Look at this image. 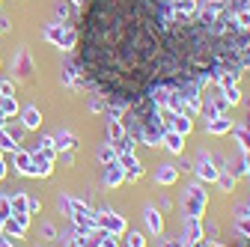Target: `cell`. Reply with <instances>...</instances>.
<instances>
[{"instance_id": "obj_1", "label": "cell", "mask_w": 250, "mask_h": 247, "mask_svg": "<svg viewBox=\"0 0 250 247\" xmlns=\"http://www.w3.org/2000/svg\"><path fill=\"white\" fill-rule=\"evenodd\" d=\"M206 206H208V194L200 188V185L185 188V194H182V211L188 214V218H203Z\"/></svg>"}, {"instance_id": "obj_2", "label": "cell", "mask_w": 250, "mask_h": 247, "mask_svg": "<svg viewBox=\"0 0 250 247\" xmlns=\"http://www.w3.org/2000/svg\"><path fill=\"white\" fill-rule=\"evenodd\" d=\"M194 173L203 179V182H217V173H221V164H217V158L211 155V152L200 149L197 158H194Z\"/></svg>"}, {"instance_id": "obj_3", "label": "cell", "mask_w": 250, "mask_h": 247, "mask_svg": "<svg viewBox=\"0 0 250 247\" xmlns=\"http://www.w3.org/2000/svg\"><path fill=\"white\" fill-rule=\"evenodd\" d=\"M96 226H99L102 232H110V235H122L125 229H128V224H125V218H122V214H116V211H107V208L96 211Z\"/></svg>"}, {"instance_id": "obj_4", "label": "cell", "mask_w": 250, "mask_h": 247, "mask_svg": "<svg viewBox=\"0 0 250 247\" xmlns=\"http://www.w3.org/2000/svg\"><path fill=\"white\" fill-rule=\"evenodd\" d=\"M116 164L125 170V179H128V182L143 179V164H140V158L134 155V152H122V155L116 158Z\"/></svg>"}, {"instance_id": "obj_5", "label": "cell", "mask_w": 250, "mask_h": 247, "mask_svg": "<svg viewBox=\"0 0 250 247\" xmlns=\"http://www.w3.org/2000/svg\"><path fill=\"white\" fill-rule=\"evenodd\" d=\"M143 224H146V229H149L152 235H161V232H164V214H161V208L146 206V208H143Z\"/></svg>"}, {"instance_id": "obj_6", "label": "cell", "mask_w": 250, "mask_h": 247, "mask_svg": "<svg viewBox=\"0 0 250 247\" xmlns=\"http://www.w3.org/2000/svg\"><path fill=\"white\" fill-rule=\"evenodd\" d=\"M179 182V167L176 164H158L155 167V185H164V188H170V185Z\"/></svg>"}, {"instance_id": "obj_7", "label": "cell", "mask_w": 250, "mask_h": 247, "mask_svg": "<svg viewBox=\"0 0 250 247\" xmlns=\"http://www.w3.org/2000/svg\"><path fill=\"white\" fill-rule=\"evenodd\" d=\"M232 128H235V122H232L227 113H224V116H214V119H208V122H206V131H208V134H214V137L229 134Z\"/></svg>"}, {"instance_id": "obj_8", "label": "cell", "mask_w": 250, "mask_h": 247, "mask_svg": "<svg viewBox=\"0 0 250 247\" xmlns=\"http://www.w3.org/2000/svg\"><path fill=\"white\" fill-rule=\"evenodd\" d=\"M161 146L170 152V155H182V152H185V137H182L179 131L167 128V131H164V137H161Z\"/></svg>"}, {"instance_id": "obj_9", "label": "cell", "mask_w": 250, "mask_h": 247, "mask_svg": "<svg viewBox=\"0 0 250 247\" xmlns=\"http://www.w3.org/2000/svg\"><path fill=\"white\" fill-rule=\"evenodd\" d=\"M200 238H206V235H203V221H200V218H185L182 241H188V244H194V241H200Z\"/></svg>"}, {"instance_id": "obj_10", "label": "cell", "mask_w": 250, "mask_h": 247, "mask_svg": "<svg viewBox=\"0 0 250 247\" xmlns=\"http://www.w3.org/2000/svg\"><path fill=\"white\" fill-rule=\"evenodd\" d=\"M221 170H227L229 176H235V179H241V176H247L250 173V167H247V161H244V152H238V155H232L229 161H224V167Z\"/></svg>"}, {"instance_id": "obj_11", "label": "cell", "mask_w": 250, "mask_h": 247, "mask_svg": "<svg viewBox=\"0 0 250 247\" xmlns=\"http://www.w3.org/2000/svg\"><path fill=\"white\" fill-rule=\"evenodd\" d=\"M102 182L107 185V188H116V185H122L125 182V170L113 161V164H104V176H102Z\"/></svg>"}, {"instance_id": "obj_12", "label": "cell", "mask_w": 250, "mask_h": 247, "mask_svg": "<svg viewBox=\"0 0 250 247\" xmlns=\"http://www.w3.org/2000/svg\"><path fill=\"white\" fill-rule=\"evenodd\" d=\"M125 137H128V131L122 128V122H119V119H107V143L116 146V143L125 140Z\"/></svg>"}, {"instance_id": "obj_13", "label": "cell", "mask_w": 250, "mask_h": 247, "mask_svg": "<svg viewBox=\"0 0 250 247\" xmlns=\"http://www.w3.org/2000/svg\"><path fill=\"white\" fill-rule=\"evenodd\" d=\"M15 167H18L24 176H36V173H33V155H27V152H18V149H15Z\"/></svg>"}, {"instance_id": "obj_14", "label": "cell", "mask_w": 250, "mask_h": 247, "mask_svg": "<svg viewBox=\"0 0 250 247\" xmlns=\"http://www.w3.org/2000/svg\"><path fill=\"white\" fill-rule=\"evenodd\" d=\"M54 146H57L60 152H62V149L69 152V149H75V146H78V137H75L72 131H60V134L54 137Z\"/></svg>"}, {"instance_id": "obj_15", "label": "cell", "mask_w": 250, "mask_h": 247, "mask_svg": "<svg viewBox=\"0 0 250 247\" xmlns=\"http://www.w3.org/2000/svg\"><path fill=\"white\" fill-rule=\"evenodd\" d=\"M24 128H39V122H42V113L36 107H24Z\"/></svg>"}, {"instance_id": "obj_16", "label": "cell", "mask_w": 250, "mask_h": 247, "mask_svg": "<svg viewBox=\"0 0 250 247\" xmlns=\"http://www.w3.org/2000/svg\"><path fill=\"white\" fill-rule=\"evenodd\" d=\"M221 92H224V99H227V104H229V107H235V104H241V89H238L235 83H232V86H224Z\"/></svg>"}, {"instance_id": "obj_17", "label": "cell", "mask_w": 250, "mask_h": 247, "mask_svg": "<svg viewBox=\"0 0 250 247\" xmlns=\"http://www.w3.org/2000/svg\"><path fill=\"white\" fill-rule=\"evenodd\" d=\"M122 235H125V244H128V247H146V238L137 229H125Z\"/></svg>"}, {"instance_id": "obj_18", "label": "cell", "mask_w": 250, "mask_h": 247, "mask_svg": "<svg viewBox=\"0 0 250 247\" xmlns=\"http://www.w3.org/2000/svg\"><path fill=\"white\" fill-rule=\"evenodd\" d=\"M214 185H221V191L229 194V191H235V176H229L227 170H221V173H217V182H214Z\"/></svg>"}, {"instance_id": "obj_19", "label": "cell", "mask_w": 250, "mask_h": 247, "mask_svg": "<svg viewBox=\"0 0 250 247\" xmlns=\"http://www.w3.org/2000/svg\"><path fill=\"white\" fill-rule=\"evenodd\" d=\"M116 158H119V152H116L110 143H104V146L99 149V161H102V164H113Z\"/></svg>"}, {"instance_id": "obj_20", "label": "cell", "mask_w": 250, "mask_h": 247, "mask_svg": "<svg viewBox=\"0 0 250 247\" xmlns=\"http://www.w3.org/2000/svg\"><path fill=\"white\" fill-rule=\"evenodd\" d=\"M15 110H18V104L12 96H0V116H12Z\"/></svg>"}, {"instance_id": "obj_21", "label": "cell", "mask_w": 250, "mask_h": 247, "mask_svg": "<svg viewBox=\"0 0 250 247\" xmlns=\"http://www.w3.org/2000/svg\"><path fill=\"white\" fill-rule=\"evenodd\" d=\"M224 3H227V12L235 18L241 9H247V6H250V0H224Z\"/></svg>"}, {"instance_id": "obj_22", "label": "cell", "mask_w": 250, "mask_h": 247, "mask_svg": "<svg viewBox=\"0 0 250 247\" xmlns=\"http://www.w3.org/2000/svg\"><path fill=\"white\" fill-rule=\"evenodd\" d=\"M232 131H235V140L241 143V152L247 155V152H250V131L247 128H232Z\"/></svg>"}, {"instance_id": "obj_23", "label": "cell", "mask_w": 250, "mask_h": 247, "mask_svg": "<svg viewBox=\"0 0 250 247\" xmlns=\"http://www.w3.org/2000/svg\"><path fill=\"white\" fill-rule=\"evenodd\" d=\"M235 24H238L241 30H247V33H250V6H247V9H241V12L235 15Z\"/></svg>"}, {"instance_id": "obj_24", "label": "cell", "mask_w": 250, "mask_h": 247, "mask_svg": "<svg viewBox=\"0 0 250 247\" xmlns=\"http://www.w3.org/2000/svg\"><path fill=\"white\" fill-rule=\"evenodd\" d=\"M235 229H238L244 238H250V214H247V218H235Z\"/></svg>"}, {"instance_id": "obj_25", "label": "cell", "mask_w": 250, "mask_h": 247, "mask_svg": "<svg viewBox=\"0 0 250 247\" xmlns=\"http://www.w3.org/2000/svg\"><path fill=\"white\" fill-rule=\"evenodd\" d=\"M0 149H9V152H15V140H12V134H6L3 128H0Z\"/></svg>"}, {"instance_id": "obj_26", "label": "cell", "mask_w": 250, "mask_h": 247, "mask_svg": "<svg viewBox=\"0 0 250 247\" xmlns=\"http://www.w3.org/2000/svg\"><path fill=\"white\" fill-rule=\"evenodd\" d=\"M99 247H119V235H110V232H102V241Z\"/></svg>"}, {"instance_id": "obj_27", "label": "cell", "mask_w": 250, "mask_h": 247, "mask_svg": "<svg viewBox=\"0 0 250 247\" xmlns=\"http://www.w3.org/2000/svg\"><path fill=\"white\" fill-rule=\"evenodd\" d=\"M203 235L214 238V235H217V224H214V221H206V224H203Z\"/></svg>"}, {"instance_id": "obj_28", "label": "cell", "mask_w": 250, "mask_h": 247, "mask_svg": "<svg viewBox=\"0 0 250 247\" xmlns=\"http://www.w3.org/2000/svg\"><path fill=\"white\" fill-rule=\"evenodd\" d=\"M179 167V173H185V170H194V161H188V158H182V164H176Z\"/></svg>"}, {"instance_id": "obj_29", "label": "cell", "mask_w": 250, "mask_h": 247, "mask_svg": "<svg viewBox=\"0 0 250 247\" xmlns=\"http://www.w3.org/2000/svg\"><path fill=\"white\" fill-rule=\"evenodd\" d=\"M0 96H12V83H9V81L0 83Z\"/></svg>"}, {"instance_id": "obj_30", "label": "cell", "mask_w": 250, "mask_h": 247, "mask_svg": "<svg viewBox=\"0 0 250 247\" xmlns=\"http://www.w3.org/2000/svg\"><path fill=\"white\" fill-rule=\"evenodd\" d=\"M3 173H6V164H3V158H0V179H3Z\"/></svg>"}, {"instance_id": "obj_31", "label": "cell", "mask_w": 250, "mask_h": 247, "mask_svg": "<svg viewBox=\"0 0 250 247\" xmlns=\"http://www.w3.org/2000/svg\"><path fill=\"white\" fill-rule=\"evenodd\" d=\"M235 247H250V238H244V241H238Z\"/></svg>"}, {"instance_id": "obj_32", "label": "cell", "mask_w": 250, "mask_h": 247, "mask_svg": "<svg viewBox=\"0 0 250 247\" xmlns=\"http://www.w3.org/2000/svg\"><path fill=\"white\" fill-rule=\"evenodd\" d=\"M0 247H12V244H6V241H3V238H0Z\"/></svg>"}, {"instance_id": "obj_33", "label": "cell", "mask_w": 250, "mask_h": 247, "mask_svg": "<svg viewBox=\"0 0 250 247\" xmlns=\"http://www.w3.org/2000/svg\"><path fill=\"white\" fill-rule=\"evenodd\" d=\"M244 161H247V167H250V152H247V155H244Z\"/></svg>"}, {"instance_id": "obj_34", "label": "cell", "mask_w": 250, "mask_h": 247, "mask_svg": "<svg viewBox=\"0 0 250 247\" xmlns=\"http://www.w3.org/2000/svg\"><path fill=\"white\" fill-rule=\"evenodd\" d=\"M3 221H6V218H3V214H0V226H3Z\"/></svg>"}, {"instance_id": "obj_35", "label": "cell", "mask_w": 250, "mask_h": 247, "mask_svg": "<svg viewBox=\"0 0 250 247\" xmlns=\"http://www.w3.org/2000/svg\"><path fill=\"white\" fill-rule=\"evenodd\" d=\"M75 3H78V6H83V0H75Z\"/></svg>"}, {"instance_id": "obj_36", "label": "cell", "mask_w": 250, "mask_h": 247, "mask_svg": "<svg viewBox=\"0 0 250 247\" xmlns=\"http://www.w3.org/2000/svg\"><path fill=\"white\" fill-rule=\"evenodd\" d=\"M247 131H250V116H247Z\"/></svg>"}, {"instance_id": "obj_37", "label": "cell", "mask_w": 250, "mask_h": 247, "mask_svg": "<svg viewBox=\"0 0 250 247\" xmlns=\"http://www.w3.org/2000/svg\"><path fill=\"white\" fill-rule=\"evenodd\" d=\"M247 69H250V60H247Z\"/></svg>"}, {"instance_id": "obj_38", "label": "cell", "mask_w": 250, "mask_h": 247, "mask_svg": "<svg viewBox=\"0 0 250 247\" xmlns=\"http://www.w3.org/2000/svg\"><path fill=\"white\" fill-rule=\"evenodd\" d=\"M247 208H250V203H247Z\"/></svg>"}, {"instance_id": "obj_39", "label": "cell", "mask_w": 250, "mask_h": 247, "mask_svg": "<svg viewBox=\"0 0 250 247\" xmlns=\"http://www.w3.org/2000/svg\"><path fill=\"white\" fill-rule=\"evenodd\" d=\"M247 176H250V173H247Z\"/></svg>"}]
</instances>
